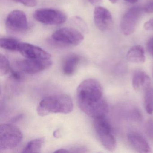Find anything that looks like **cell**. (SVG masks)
<instances>
[{
    "instance_id": "19",
    "label": "cell",
    "mask_w": 153,
    "mask_h": 153,
    "mask_svg": "<svg viewBox=\"0 0 153 153\" xmlns=\"http://www.w3.org/2000/svg\"><path fill=\"white\" fill-rule=\"evenodd\" d=\"M11 68L9 62L7 58L2 54L0 55V73L1 75H5L11 72Z\"/></svg>"
},
{
    "instance_id": "24",
    "label": "cell",
    "mask_w": 153,
    "mask_h": 153,
    "mask_svg": "<svg viewBox=\"0 0 153 153\" xmlns=\"http://www.w3.org/2000/svg\"><path fill=\"white\" fill-rule=\"evenodd\" d=\"M144 11L147 13H153V1L145 7Z\"/></svg>"
},
{
    "instance_id": "15",
    "label": "cell",
    "mask_w": 153,
    "mask_h": 153,
    "mask_svg": "<svg viewBox=\"0 0 153 153\" xmlns=\"http://www.w3.org/2000/svg\"><path fill=\"white\" fill-rule=\"evenodd\" d=\"M80 58L76 54H71L66 58L62 65V71L65 75H72L76 71Z\"/></svg>"
},
{
    "instance_id": "8",
    "label": "cell",
    "mask_w": 153,
    "mask_h": 153,
    "mask_svg": "<svg viewBox=\"0 0 153 153\" xmlns=\"http://www.w3.org/2000/svg\"><path fill=\"white\" fill-rule=\"evenodd\" d=\"M6 26L9 31L13 33L25 32L28 28L26 15L22 10H13L7 16Z\"/></svg>"
},
{
    "instance_id": "7",
    "label": "cell",
    "mask_w": 153,
    "mask_h": 153,
    "mask_svg": "<svg viewBox=\"0 0 153 153\" xmlns=\"http://www.w3.org/2000/svg\"><path fill=\"white\" fill-rule=\"evenodd\" d=\"M141 14L142 9L139 7H133L124 14L120 24L121 30L124 35H131L134 33Z\"/></svg>"
},
{
    "instance_id": "5",
    "label": "cell",
    "mask_w": 153,
    "mask_h": 153,
    "mask_svg": "<svg viewBox=\"0 0 153 153\" xmlns=\"http://www.w3.org/2000/svg\"><path fill=\"white\" fill-rule=\"evenodd\" d=\"M51 38L57 43L72 46L78 45L84 40V36L79 31L70 27L57 30L53 34Z\"/></svg>"
},
{
    "instance_id": "20",
    "label": "cell",
    "mask_w": 153,
    "mask_h": 153,
    "mask_svg": "<svg viewBox=\"0 0 153 153\" xmlns=\"http://www.w3.org/2000/svg\"><path fill=\"white\" fill-rule=\"evenodd\" d=\"M15 2L23 4L27 7H34L37 4L36 0H12Z\"/></svg>"
},
{
    "instance_id": "28",
    "label": "cell",
    "mask_w": 153,
    "mask_h": 153,
    "mask_svg": "<svg viewBox=\"0 0 153 153\" xmlns=\"http://www.w3.org/2000/svg\"></svg>"
},
{
    "instance_id": "18",
    "label": "cell",
    "mask_w": 153,
    "mask_h": 153,
    "mask_svg": "<svg viewBox=\"0 0 153 153\" xmlns=\"http://www.w3.org/2000/svg\"><path fill=\"white\" fill-rule=\"evenodd\" d=\"M144 105L145 110L148 114L153 113V87H149L146 90Z\"/></svg>"
},
{
    "instance_id": "2",
    "label": "cell",
    "mask_w": 153,
    "mask_h": 153,
    "mask_svg": "<svg viewBox=\"0 0 153 153\" xmlns=\"http://www.w3.org/2000/svg\"><path fill=\"white\" fill-rule=\"evenodd\" d=\"M73 109V102L70 97L61 94L44 98L39 103L37 111L39 115L44 116L51 113H70Z\"/></svg>"
},
{
    "instance_id": "9",
    "label": "cell",
    "mask_w": 153,
    "mask_h": 153,
    "mask_svg": "<svg viewBox=\"0 0 153 153\" xmlns=\"http://www.w3.org/2000/svg\"><path fill=\"white\" fill-rule=\"evenodd\" d=\"M52 65L51 59H30L18 61L16 62L17 68L24 73L34 74L50 68Z\"/></svg>"
},
{
    "instance_id": "25",
    "label": "cell",
    "mask_w": 153,
    "mask_h": 153,
    "mask_svg": "<svg viewBox=\"0 0 153 153\" xmlns=\"http://www.w3.org/2000/svg\"><path fill=\"white\" fill-rule=\"evenodd\" d=\"M90 4L94 6H98V5L102 4V0H88Z\"/></svg>"
},
{
    "instance_id": "22",
    "label": "cell",
    "mask_w": 153,
    "mask_h": 153,
    "mask_svg": "<svg viewBox=\"0 0 153 153\" xmlns=\"http://www.w3.org/2000/svg\"><path fill=\"white\" fill-rule=\"evenodd\" d=\"M146 47L148 52L153 56V37L148 41Z\"/></svg>"
},
{
    "instance_id": "16",
    "label": "cell",
    "mask_w": 153,
    "mask_h": 153,
    "mask_svg": "<svg viewBox=\"0 0 153 153\" xmlns=\"http://www.w3.org/2000/svg\"><path fill=\"white\" fill-rule=\"evenodd\" d=\"M21 42L12 37H3L0 40V46L6 50L18 51Z\"/></svg>"
},
{
    "instance_id": "1",
    "label": "cell",
    "mask_w": 153,
    "mask_h": 153,
    "mask_svg": "<svg viewBox=\"0 0 153 153\" xmlns=\"http://www.w3.org/2000/svg\"><path fill=\"white\" fill-rule=\"evenodd\" d=\"M78 104L81 111L94 119L106 115L109 106L103 96L102 85L95 79L83 81L77 89Z\"/></svg>"
},
{
    "instance_id": "17",
    "label": "cell",
    "mask_w": 153,
    "mask_h": 153,
    "mask_svg": "<svg viewBox=\"0 0 153 153\" xmlns=\"http://www.w3.org/2000/svg\"><path fill=\"white\" fill-rule=\"evenodd\" d=\"M45 142L44 138H39L29 141L23 149V153H39Z\"/></svg>"
},
{
    "instance_id": "10",
    "label": "cell",
    "mask_w": 153,
    "mask_h": 153,
    "mask_svg": "<svg viewBox=\"0 0 153 153\" xmlns=\"http://www.w3.org/2000/svg\"><path fill=\"white\" fill-rule=\"evenodd\" d=\"M94 21L96 27L102 32H107L112 28V16L108 10L97 6L94 10Z\"/></svg>"
},
{
    "instance_id": "23",
    "label": "cell",
    "mask_w": 153,
    "mask_h": 153,
    "mask_svg": "<svg viewBox=\"0 0 153 153\" xmlns=\"http://www.w3.org/2000/svg\"><path fill=\"white\" fill-rule=\"evenodd\" d=\"M144 28L147 31H153V18L144 24Z\"/></svg>"
},
{
    "instance_id": "12",
    "label": "cell",
    "mask_w": 153,
    "mask_h": 153,
    "mask_svg": "<svg viewBox=\"0 0 153 153\" xmlns=\"http://www.w3.org/2000/svg\"><path fill=\"white\" fill-rule=\"evenodd\" d=\"M128 139L131 145L140 153H149L151 148L149 144L143 136L134 131L129 132L128 135Z\"/></svg>"
},
{
    "instance_id": "14",
    "label": "cell",
    "mask_w": 153,
    "mask_h": 153,
    "mask_svg": "<svg viewBox=\"0 0 153 153\" xmlns=\"http://www.w3.org/2000/svg\"><path fill=\"white\" fill-rule=\"evenodd\" d=\"M126 57L128 61L132 63H143L146 61L145 50L141 45H135L128 51Z\"/></svg>"
},
{
    "instance_id": "11",
    "label": "cell",
    "mask_w": 153,
    "mask_h": 153,
    "mask_svg": "<svg viewBox=\"0 0 153 153\" xmlns=\"http://www.w3.org/2000/svg\"><path fill=\"white\" fill-rule=\"evenodd\" d=\"M18 51L26 58L30 59H51V54L42 48L27 43L21 42Z\"/></svg>"
},
{
    "instance_id": "13",
    "label": "cell",
    "mask_w": 153,
    "mask_h": 153,
    "mask_svg": "<svg viewBox=\"0 0 153 153\" xmlns=\"http://www.w3.org/2000/svg\"><path fill=\"white\" fill-rule=\"evenodd\" d=\"M150 79L146 73L141 71L135 72L132 79V85L137 92L146 90L150 87Z\"/></svg>"
},
{
    "instance_id": "26",
    "label": "cell",
    "mask_w": 153,
    "mask_h": 153,
    "mask_svg": "<svg viewBox=\"0 0 153 153\" xmlns=\"http://www.w3.org/2000/svg\"><path fill=\"white\" fill-rule=\"evenodd\" d=\"M124 1L129 2V3H132V4L136 3L138 1V0H124Z\"/></svg>"
},
{
    "instance_id": "4",
    "label": "cell",
    "mask_w": 153,
    "mask_h": 153,
    "mask_svg": "<svg viewBox=\"0 0 153 153\" xmlns=\"http://www.w3.org/2000/svg\"><path fill=\"white\" fill-rule=\"evenodd\" d=\"M23 136L16 126L1 124L0 126V150H6L16 147L21 143Z\"/></svg>"
},
{
    "instance_id": "21",
    "label": "cell",
    "mask_w": 153,
    "mask_h": 153,
    "mask_svg": "<svg viewBox=\"0 0 153 153\" xmlns=\"http://www.w3.org/2000/svg\"><path fill=\"white\" fill-rule=\"evenodd\" d=\"M146 131L147 135L151 139H153V121H149L146 126Z\"/></svg>"
},
{
    "instance_id": "27",
    "label": "cell",
    "mask_w": 153,
    "mask_h": 153,
    "mask_svg": "<svg viewBox=\"0 0 153 153\" xmlns=\"http://www.w3.org/2000/svg\"><path fill=\"white\" fill-rule=\"evenodd\" d=\"M109 1L112 4H115L118 1V0H109Z\"/></svg>"
},
{
    "instance_id": "6",
    "label": "cell",
    "mask_w": 153,
    "mask_h": 153,
    "mask_svg": "<svg viewBox=\"0 0 153 153\" xmlns=\"http://www.w3.org/2000/svg\"><path fill=\"white\" fill-rule=\"evenodd\" d=\"M34 17L38 22L50 25H61L65 23L67 19L64 13L51 8L36 10L34 13Z\"/></svg>"
},
{
    "instance_id": "3",
    "label": "cell",
    "mask_w": 153,
    "mask_h": 153,
    "mask_svg": "<svg viewBox=\"0 0 153 153\" xmlns=\"http://www.w3.org/2000/svg\"><path fill=\"white\" fill-rule=\"evenodd\" d=\"M94 119L95 130L100 142L107 150L113 151L116 148V141L109 121L105 116Z\"/></svg>"
}]
</instances>
